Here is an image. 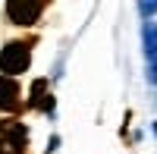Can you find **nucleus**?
Listing matches in <instances>:
<instances>
[{"label":"nucleus","instance_id":"423d86ee","mask_svg":"<svg viewBox=\"0 0 157 154\" xmlns=\"http://www.w3.org/2000/svg\"><path fill=\"white\" fill-rule=\"evenodd\" d=\"M138 13L141 16H157V3H138Z\"/></svg>","mask_w":157,"mask_h":154},{"label":"nucleus","instance_id":"f257e3e1","mask_svg":"<svg viewBox=\"0 0 157 154\" xmlns=\"http://www.w3.org/2000/svg\"><path fill=\"white\" fill-rule=\"evenodd\" d=\"M32 66V44L29 41H10L0 47V72L16 79Z\"/></svg>","mask_w":157,"mask_h":154},{"label":"nucleus","instance_id":"39448f33","mask_svg":"<svg viewBox=\"0 0 157 154\" xmlns=\"http://www.w3.org/2000/svg\"><path fill=\"white\" fill-rule=\"evenodd\" d=\"M141 38H145V57H157V22H145L141 25Z\"/></svg>","mask_w":157,"mask_h":154},{"label":"nucleus","instance_id":"20e7f679","mask_svg":"<svg viewBox=\"0 0 157 154\" xmlns=\"http://www.w3.org/2000/svg\"><path fill=\"white\" fill-rule=\"evenodd\" d=\"M22 107V91L19 82L10 79V75H0V113H13Z\"/></svg>","mask_w":157,"mask_h":154},{"label":"nucleus","instance_id":"0eeeda50","mask_svg":"<svg viewBox=\"0 0 157 154\" xmlns=\"http://www.w3.org/2000/svg\"><path fill=\"white\" fill-rule=\"evenodd\" d=\"M60 148V135H50V142H47V154H54Z\"/></svg>","mask_w":157,"mask_h":154},{"label":"nucleus","instance_id":"f03ea898","mask_svg":"<svg viewBox=\"0 0 157 154\" xmlns=\"http://www.w3.org/2000/svg\"><path fill=\"white\" fill-rule=\"evenodd\" d=\"M44 10H47L44 0H10V3L3 6L6 19L13 25H35L38 19H41Z\"/></svg>","mask_w":157,"mask_h":154},{"label":"nucleus","instance_id":"7ed1b4c3","mask_svg":"<svg viewBox=\"0 0 157 154\" xmlns=\"http://www.w3.org/2000/svg\"><path fill=\"white\" fill-rule=\"evenodd\" d=\"M25 145H29V129L19 120L0 123V154H25Z\"/></svg>","mask_w":157,"mask_h":154},{"label":"nucleus","instance_id":"6e6552de","mask_svg":"<svg viewBox=\"0 0 157 154\" xmlns=\"http://www.w3.org/2000/svg\"><path fill=\"white\" fill-rule=\"evenodd\" d=\"M151 132H154V135H157V123H151Z\"/></svg>","mask_w":157,"mask_h":154}]
</instances>
